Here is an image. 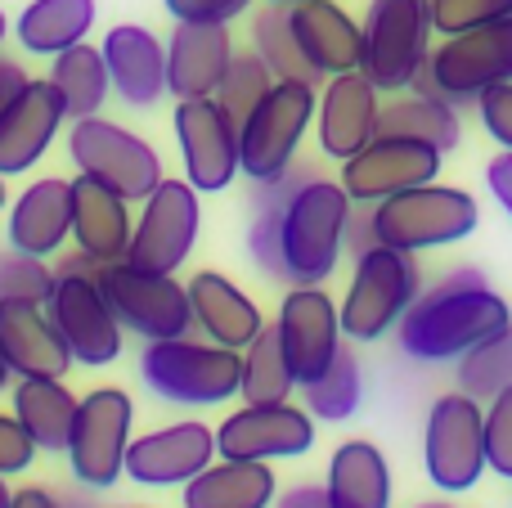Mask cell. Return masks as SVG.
<instances>
[{
  "mask_svg": "<svg viewBox=\"0 0 512 508\" xmlns=\"http://www.w3.org/2000/svg\"><path fill=\"white\" fill-rule=\"evenodd\" d=\"M508 324H512V306L486 284V275L477 266H459L450 275H441V284L418 293V302L405 311L396 333H400V351L409 360L441 365V360L468 356L472 347H481Z\"/></svg>",
  "mask_w": 512,
  "mask_h": 508,
  "instance_id": "6da1fadb",
  "label": "cell"
},
{
  "mask_svg": "<svg viewBox=\"0 0 512 508\" xmlns=\"http://www.w3.org/2000/svg\"><path fill=\"white\" fill-rule=\"evenodd\" d=\"M351 194L342 180H306L283 203V275L288 284H324L346 252Z\"/></svg>",
  "mask_w": 512,
  "mask_h": 508,
  "instance_id": "7a4b0ae2",
  "label": "cell"
},
{
  "mask_svg": "<svg viewBox=\"0 0 512 508\" xmlns=\"http://www.w3.org/2000/svg\"><path fill=\"white\" fill-rule=\"evenodd\" d=\"M140 383L158 401L171 405H225L239 396L243 383V351L198 338H162L144 342L140 351Z\"/></svg>",
  "mask_w": 512,
  "mask_h": 508,
  "instance_id": "3957f363",
  "label": "cell"
},
{
  "mask_svg": "<svg viewBox=\"0 0 512 508\" xmlns=\"http://www.w3.org/2000/svg\"><path fill=\"white\" fill-rule=\"evenodd\" d=\"M508 81H512V18H499V23L445 36V41L427 54V63L418 68V77L409 81V90L445 99V104H454V108H468V104H477L486 90L508 86Z\"/></svg>",
  "mask_w": 512,
  "mask_h": 508,
  "instance_id": "277c9868",
  "label": "cell"
},
{
  "mask_svg": "<svg viewBox=\"0 0 512 508\" xmlns=\"http://www.w3.org/2000/svg\"><path fill=\"white\" fill-rule=\"evenodd\" d=\"M423 293V270H418L414 252L400 248H369L364 257H355V275L346 288L342 306V333L351 342H378L405 320V311Z\"/></svg>",
  "mask_w": 512,
  "mask_h": 508,
  "instance_id": "5b68a950",
  "label": "cell"
},
{
  "mask_svg": "<svg viewBox=\"0 0 512 508\" xmlns=\"http://www.w3.org/2000/svg\"><path fill=\"white\" fill-rule=\"evenodd\" d=\"M68 158H72V167H77V176L99 180V185H108L113 194L131 198V203H144V198L167 180L162 153L153 149L144 135H135L131 126L108 122L104 113L72 122Z\"/></svg>",
  "mask_w": 512,
  "mask_h": 508,
  "instance_id": "8992f818",
  "label": "cell"
},
{
  "mask_svg": "<svg viewBox=\"0 0 512 508\" xmlns=\"http://www.w3.org/2000/svg\"><path fill=\"white\" fill-rule=\"evenodd\" d=\"M360 32V72L382 95H400L432 54V0H369Z\"/></svg>",
  "mask_w": 512,
  "mask_h": 508,
  "instance_id": "52a82bcc",
  "label": "cell"
},
{
  "mask_svg": "<svg viewBox=\"0 0 512 508\" xmlns=\"http://www.w3.org/2000/svg\"><path fill=\"white\" fill-rule=\"evenodd\" d=\"M481 212L477 198L468 189L454 185H414L396 198H382L373 203V225H378V243L400 252H427V248H445V243H459L477 230Z\"/></svg>",
  "mask_w": 512,
  "mask_h": 508,
  "instance_id": "ba28073f",
  "label": "cell"
},
{
  "mask_svg": "<svg viewBox=\"0 0 512 508\" xmlns=\"http://www.w3.org/2000/svg\"><path fill=\"white\" fill-rule=\"evenodd\" d=\"M319 108V86L310 81H274L270 95L248 113L239 126V167L252 185L274 180L297 162V149L306 140Z\"/></svg>",
  "mask_w": 512,
  "mask_h": 508,
  "instance_id": "9c48e42d",
  "label": "cell"
},
{
  "mask_svg": "<svg viewBox=\"0 0 512 508\" xmlns=\"http://www.w3.org/2000/svg\"><path fill=\"white\" fill-rule=\"evenodd\" d=\"M423 468L436 491L463 495L486 473V410L468 392L436 396L423 428Z\"/></svg>",
  "mask_w": 512,
  "mask_h": 508,
  "instance_id": "30bf717a",
  "label": "cell"
},
{
  "mask_svg": "<svg viewBox=\"0 0 512 508\" xmlns=\"http://www.w3.org/2000/svg\"><path fill=\"white\" fill-rule=\"evenodd\" d=\"M99 288H104L108 306L117 311L122 329H131L144 342L162 338H185L194 333V306H189V284L176 275H158V270H140L131 261H108L99 266Z\"/></svg>",
  "mask_w": 512,
  "mask_h": 508,
  "instance_id": "8fae6325",
  "label": "cell"
},
{
  "mask_svg": "<svg viewBox=\"0 0 512 508\" xmlns=\"http://www.w3.org/2000/svg\"><path fill=\"white\" fill-rule=\"evenodd\" d=\"M135 405L122 387H90L77 405L68 441V468L90 491H113L126 477V450H131Z\"/></svg>",
  "mask_w": 512,
  "mask_h": 508,
  "instance_id": "7c38bea8",
  "label": "cell"
},
{
  "mask_svg": "<svg viewBox=\"0 0 512 508\" xmlns=\"http://www.w3.org/2000/svg\"><path fill=\"white\" fill-rule=\"evenodd\" d=\"M198 225H203V194H198L189 180L167 176L140 203V221H135L126 261L140 270L176 275L198 243Z\"/></svg>",
  "mask_w": 512,
  "mask_h": 508,
  "instance_id": "4fadbf2b",
  "label": "cell"
},
{
  "mask_svg": "<svg viewBox=\"0 0 512 508\" xmlns=\"http://www.w3.org/2000/svg\"><path fill=\"white\" fill-rule=\"evenodd\" d=\"M50 315L59 324L63 342H68L72 360L86 369H104L122 356V320L108 306L104 288L86 270H54V293H50Z\"/></svg>",
  "mask_w": 512,
  "mask_h": 508,
  "instance_id": "5bb4252c",
  "label": "cell"
},
{
  "mask_svg": "<svg viewBox=\"0 0 512 508\" xmlns=\"http://www.w3.org/2000/svg\"><path fill=\"white\" fill-rule=\"evenodd\" d=\"M176 144L185 162V180L198 194H221L243 176L239 167V122L216 104V95L176 99Z\"/></svg>",
  "mask_w": 512,
  "mask_h": 508,
  "instance_id": "9a60e30c",
  "label": "cell"
},
{
  "mask_svg": "<svg viewBox=\"0 0 512 508\" xmlns=\"http://www.w3.org/2000/svg\"><path fill=\"white\" fill-rule=\"evenodd\" d=\"M445 153L427 140H409V135H373L355 158L342 162V189L351 194V203H382L396 198L414 185L441 176Z\"/></svg>",
  "mask_w": 512,
  "mask_h": 508,
  "instance_id": "2e32d148",
  "label": "cell"
},
{
  "mask_svg": "<svg viewBox=\"0 0 512 508\" xmlns=\"http://www.w3.org/2000/svg\"><path fill=\"white\" fill-rule=\"evenodd\" d=\"M283 356H288L297 383H315L328 365H333L337 347H342V315L337 302L324 293V284H292L274 315Z\"/></svg>",
  "mask_w": 512,
  "mask_h": 508,
  "instance_id": "e0dca14e",
  "label": "cell"
},
{
  "mask_svg": "<svg viewBox=\"0 0 512 508\" xmlns=\"http://www.w3.org/2000/svg\"><path fill=\"white\" fill-rule=\"evenodd\" d=\"M315 446V419L310 410H297L292 401L248 405L234 410L216 428V455L221 459H297Z\"/></svg>",
  "mask_w": 512,
  "mask_h": 508,
  "instance_id": "ac0fdd59",
  "label": "cell"
},
{
  "mask_svg": "<svg viewBox=\"0 0 512 508\" xmlns=\"http://www.w3.org/2000/svg\"><path fill=\"white\" fill-rule=\"evenodd\" d=\"M68 122L50 77H27V86L0 108V176H23L50 153L54 135Z\"/></svg>",
  "mask_w": 512,
  "mask_h": 508,
  "instance_id": "d6986e66",
  "label": "cell"
},
{
  "mask_svg": "<svg viewBox=\"0 0 512 508\" xmlns=\"http://www.w3.org/2000/svg\"><path fill=\"white\" fill-rule=\"evenodd\" d=\"M216 455V432L207 423H167L158 432L131 437L126 450V477L135 486H185L203 473Z\"/></svg>",
  "mask_w": 512,
  "mask_h": 508,
  "instance_id": "ffe728a7",
  "label": "cell"
},
{
  "mask_svg": "<svg viewBox=\"0 0 512 508\" xmlns=\"http://www.w3.org/2000/svg\"><path fill=\"white\" fill-rule=\"evenodd\" d=\"M382 90L355 72H337L319 90L315 126H319V153L333 162H346L378 135V113H382Z\"/></svg>",
  "mask_w": 512,
  "mask_h": 508,
  "instance_id": "44dd1931",
  "label": "cell"
},
{
  "mask_svg": "<svg viewBox=\"0 0 512 508\" xmlns=\"http://www.w3.org/2000/svg\"><path fill=\"white\" fill-rule=\"evenodd\" d=\"M0 356L14 378H63L77 365L50 306L27 297L0 302Z\"/></svg>",
  "mask_w": 512,
  "mask_h": 508,
  "instance_id": "7402d4cb",
  "label": "cell"
},
{
  "mask_svg": "<svg viewBox=\"0 0 512 508\" xmlns=\"http://www.w3.org/2000/svg\"><path fill=\"white\" fill-rule=\"evenodd\" d=\"M104 63L113 95L131 108H153L167 95V41L144 23H117L104 32Z\"/></svg>",
  "mask_w": 512,
  "mask_h": 508,
  "instance_id": "603a6c76",
  "label": "cell"
},
{
  "mask_svg": "<svg viewBox=\"0 0 512 508\" xmlns=\"http://www.w3.org/2000/svg\"><path fill=\"white\" fill-rule=\"evenodd\" d=\"M234 59L230 23H176L167 36V95L203 99L216 95Z\"/></svg>",
  "mask_w": 512,
  "mask_h": 508,
  "instance_id": "cb8c5ba5",
  "label": "cell"
},
{
  "mask_svg": "<svg viewBox=\"0 0 512 508\" xmlns=\"http://www.w3.org/2000/svg\"><path fill=\"white\" fill-rule=\"evenodd\" d=\"M131 234H135L131 198L113 194L108 185H99V180H90V176L72 180V243H77L86 257H95L99 266L126 261Z\"/></svg>",
  "mask_w": 512,
  "mask_h": 508,
  "instance_id": "d4e9b609",
  "label": "cell"
},
{
  "mask_svg": "<svg viewBox=\"0 0 512 508\" xmlns=\"http://www.w3.org/2000/svg\"><path fill=\"white\" fill-rule=\"evenodd\" d=\"M9 248L32 252V257H54L72 239V180L41 176L14 198L9 207Z\"/></svg>",
  "mask_w": 512,
  "mask_h": 508,
  "instance_id": "484cf974",
  "label": "cell"
},
{
  "mask_svg": "<svg viewBox=\"0 0 512 508\" xmlns=\"http://www.w3.org/2000/svg\"><path fill=\"white\" fill-rule=\"evenodd\" d=\"M292 14V32H297L301 54L310 59V68L319 77H337V72H355L360 68V50H364V32L337 0H301L288 9Z\"/></svg>",
  "mask_w": 512,
  "mask_h": 508,
  "instance_id": "4316f807",
  "label": "cell"
},
{
  "mask_svg": "<svg viewBox=\"0 0 512 508\" xmlns=\"http://www.w3.org/2000/svg\"><path fill=\"white\" fill-rule=\"evenodd\" d=\"M189 306H194V329L207 342H221V347L234 351H243L265 329L261 306L234 279H225L221 270H198L189 279Z\"/></svg>",
  "mask_w": 512,
  "mask_h": 508,
  "instance_id": "83f0119b",
  "label": "cell"
},
{
  "mask_svg": "<svg viewBox=\"0 0 512 508\" xmlns=\"http://www.w3.org/2000/svg\"><path fill=\"white\" fill-rule=\"evenodd\" d=\"M9 401H14V419L23 423L41 455H68L81 396H72L63 378H18L9 387Z\"/></svg>",
  "mask_w": 512,
  "mask_h": 508,
  "instance_id": "f1b7e54d",
  "label": "cell"
},
{
  "mask_svg": "<svg viewBox=\"0 0 512 508\" xmlns=\"http://www.w3.org/2000/svg\"><path fill=\"white\" fill-rule=\"evenodd\" d=\"M279 482L265 459H221L185 482V508H274Z\"/></svg>",
  "mask_w": 512,
  "mask_h": 508,
  "instance_id": "f546056e",
  "label": "cell"
},
{
  "mask_svg": "<svg viewBox=\"0 0 512 508\" xmlns=\"http://www.w3.org/2000/svg\"><path fill=\"white\" fill-rule=\"evenodd\" d=\"M324 486L333 508H391V468L373 441H342L328 459Z\"/></svg>",
  "mask_w": 512,
  "mask_h": 508,
  "instance_id": "4dcf8cb0",
  "label": "cell"
},
{
  "mask_svg": "<svg viewBox=\"0 0 512 508\" xmlns=\"http://www.w3.org/2000/svg\"><path fill=\"white\" fill-rule=\"evenodd\" d=\"M90 27H95V0H32L18 14L14 36L27 54L54 59V54L86 41Z\"/></svg>",
  "mask_w": 512,
  "mask_h": 508,
  "instance_id": "1f68e13d",
  "label": "cell"
},
{
  "mask_svg": "<svg viewBox=\"0 0 512 508\" xmlns=\"http://www.w3.org/2000/svg\"><path fill=\"white\" fill-rule=\"evenodd\" d=\"M378 135H409V140L436 144L441 153H454L463 144V117H459V108L445 104V99H432V95L409 90V95L382 104Z\"/></svg>",
  "mask_w": 512,
  "mask_h": 508,
  "instance_id": "d6a6232c",
  "label": "cell"
},
{
  "mask_svg": "<svg viewBox=\"0 0 512 508\" xmlns=\"http://www.w3.org/2000/svg\"><path fill=\"white\" fill-rule=\"evenodd\" d=\"M50 86L59 90L63 108H68V122H77V117H95L99 108H104V99L113 95L104 50L90 45V41H81V45H72V50L54 54L50 59Z\"/></svg>",
  "mask_w": 512,
  "mask_h": 508,
  "instance_id": "836d02e7",
  "label": "cell"
},
{
  "mask_svg": "<svg viewBox=\"0 0 512 508\" xmlns=\"http://www.w3.org/2000/svg\"><path fill=\"white\" fill-rule=\"evenodd\" d=\"M297 374H292L288 356H283V342H279V329L265 324L261 333L243 347V383H239V396L248 405H270V401H288L297 392Z\"/></svg>",
  "mask_w": 512,
  "mask_h": 508,
  "instance_id": "e575fe53",
  "label": "cell"
},
{
  "mask_svg": "<svg viewBox=\"0 0 512 508\" xmlns=\"http://www.w3.org/2000/svg\"><path fill=\"white\" fill-rule=\"evenodd\" d=\"M252 50L261 54L265 63H270L274 77H288V81H310V86H319V72L310 68V59L301 54L297 45V32H292V14L288 5H274V0H265L261 9L252 14Z\"/></svg>",
  "mask_w": 512,
  "mask_h": 508,
  "instance_id": "d590c367",
  "label": "cell"
},
{
  "mask_svg": "<svg viewBox=\"0 0 512 508\" xmlns=\"http://www.w3.org/2000/svg\"><path fill=\"white\" fill-rule=\"evenodd\" d=\"M301 401H306L310 419H319V423H346L355 410H360L364 374H360V360H355V351L346 347V342L337 347L333 365H328L315 383H301Z\"/></svg>",
  "mask_w": 512,
  "mask_h": 508,
  "instance_id": "8d00e7d4",
  "label": "cell"
},
{
  "mask_svg": "<svg viewBox=\"0 0 512 508\" xmlns=\"http://www.w3.org/2000/svg\"><path fill=\"white\" fill-rule=\"evenodd\" d=\"M454 383H459V392H468L481 405L495 401L504 387H512V324L499 329L495 338H486L481 347H472L468 356H459Z\"/></svg>",
  "mask_w": 512,
  "mask_h": 508,
  "instance_id": "74e56055",
  "label": "cell"
},
{
  "mask_svg": "<svg viewBox=\"0 0 512 508\" xmlns=\"http://www.w3.org/2000/svg\"><path fill=\"white\" fill-rule=\"evenodd\" d=\"M274 72H270V63L261 59L256 50H234V59H230V68H225V77H221V86H216V104L225 108V113L234 117V122H248V113L256 104H261L265 95H270V86H274Z\"/></svg>",
  "mask_w": 512,
  "mask_h": 508,
  "instance_id": "f35d334b",
  "label": "cell"
},
{
  "mask_svg": "<svg viewBox=\"0 0 512 508\" xmlns=\"http://www.w3.org/2000/svg\"><path fill=\"white\" fill-rule=\"evenodd\" d=\"M50 293H54V266H45V257L0 248V302H9V297L50 302Z\"/></svg>",
  "mask_w": 512,
  "mask_h": 508,
  "instance_id": "ab89813d",
  "label": "cell"
},
{
  "mask_svg": "<svg viewBox=\"0 0 512 508\" xmlns=\"http://www.w3.org/2000/svg\"><path fill=\"white\" fill-rule=\"evenodd\" d=\"M499 18H512V0H432V27L441 36L472 32Z\"/></svg>",
  "mask_w": 512,
  "mask_h": 508,
  "instance_id": "60d3db41",
  "label": "cell"
},
{
  "mask_svg": "<svg viewBox=\"0 0 512 508\" xmlns=\"http://www.w3.org/2000/svg\"><path fill=\"white\" fill-rule=\"evenodd\" d=\"M486 464L512 482V387L486 401Z\"/></svg>",
  "mask_w": 512,
  "mask_h": 508,
  "instance_id": "b9f144b4",
  "label": "cell"
},
{
  "mask_svg": "<svg viewBox=\"0 0 512 508\" xmlns=\"http://www.w3.org/2000/svg\"><path fill=\"white\" fill-rule=\"evenodd\" d=\"M36 441L23 432V423L14 414H0V477H14V473H27L36 464Z\"/></svg>",
  "mask_w": 512,
  "mask_h": 508,
  "instance_id": "7bdbcfd3",
  "label": "cell"
},
{
  "mask_svg": "<svg viewBox=\"0 0 512 508\" xmlns=\"http://www.w3.org/2000/svg\"><path fill=\"white\" fill-rule=\"evenodd\" d=\"M176 23H234L256 0H162Z\"/></svg>",
  "mask_w": 512,
  "mask_h": 508,
  "instance_id": "ee69618b",
  "label": "cell"
},
{
  "mask_svg": "<svg viewBox=\"0 0 512 508\" xmlns=\"http://www.w3.org/2000/svg\"><path fill=\"white\" fill-rule=\"evenodd\" d=\"M477 113H481V126L490 131V140L512 149V81L486 90V95L477 99Z\"/></svg>",
  "mask_w": 512,
  "mask_h": 508,
  "instance_id": "f6af8a7d",
  "label": "cell"
},
{
  "mask_svg": "<svg viewBox=\"0 0 512 508\" xmlns=\"http://www.w3.org/2000/svg\"><path fill=\"white\" fill-rule=\"evenodd\" d=\"M369 248H378V225H373V203H355L351 221H346V252L364 257Z\"/></svg>",
  "mask_w": 512,
  "mask_h": 508,
  "instance_id": "bcb514c9",
  "label": "cell"
},
{
  "mask_svg": "<svg viewBox=\"0 0 512 508\" xmlns=\"http://www.w3.org/2000/svg\"><path fill=\"white\" fill-rule=\"evenodd\" d=\"M486 185H490V194H495V203L512 216V149L495 153V158L486 162Z\"/></svg>",
  "mask_w": 512,
  "mask_h": 508,
  "instance_id": "7dc6e473",
  "label": "cell"
},
{
  "mask_svg": "<svg viewBox=\"0 0 512 508\" xmlns=\"http://www.w3.org/2000/svg\"><path fill=\"white\" fill-rule=\"evenodd\" d=\"M274 508H333L328 504V486L319 482H297L283 495H274Z\"/></svg>",
  "mask_w": 512,
  "mask_h": 508,
  "instance_id": "c3c4849f",
  "label": "cell"
},
{
  "mask_svg": "<svg viewBox=\"0 0 512 508\" xmlns=\"http://www.w3.org/2000/svg\"><path fill=\"white\" fill-rule=\"evenodd\" d=\"M9 508H77V504H63L54 491H45V486H23V491H14V504Z\"/></svg>",
  "mask_w": 512,
  "mask_h": 508,
  "instance_id": "681fc988",
  "label": "cell"
},
{
  "mask_svg": "<svg viewBox=\"0 0 512 508\" xmlns=\"http://www.w3.org/2000/svg\"><path fill=\"white\" fill-rule=\"evenodd\" d=\"M9 387H14V374H9L5 356H0V392H9Z\"/></svg>",
  "mask_w": 512,
  "mask_h": 508,
  "instance_id": "f907efd6",
  "label": "cell"
},
{
  "mask_svg": "<svg viewBox=\"0 0 512 508\" xmlns=\"http://www.w3.org/2000/svg\"><path fill=\"white\" fill-rule=\"evenodd\" d=\"M9 504H14V491H9L5 477H0V508H9Z\"/></svg>",
  "mask_w": 512,
  "mask_h": 508,
  "instance_id": "816d5d0a",
  "label": "cell"
},
{
  "mask_svg": "<svg viewBox=\"0 0 512 508\" xmlns=\"http://www.w3.org/2000/svg\"><path fill=\"white\" fill-rule=\"evenodd\" d=\"M9 207V185H5V176H0V212Z\"/></svg>",
  "mask_w": 512,
  "mask_h": 508,
  "instance_id": "f5cc1de1",
  "label": "cell"
},
{
  "mask_svg": "<svg viewBox=\"0 0 512 508\" xmlns=\"http://www.w3.org/2000/svg\"><path fill=\"white\" fill-rule=\"evenodd\" d=\"M5 36H9V18H5V9H0V45H5Z\"/></svg>",
  "mask_w": 512,
  "mask_h": 508,
  "instance_id": "db71d44e",
  "label": "cell"
},
{
  "mask_svg": "<svg viewBox=\"0 0 512 508\" xmlns=\"http://www.w3.org/2000/svg\"><path fill=\"white\" fill-rule=\"evenodd\" d=\"M418 508H454L450 500H432V504H418Z\"/></svg>",
  "mask_w": 512,
  "mask_h": 508,
  "instance_id": "11a10c76",
  "label": "cell"
},
{
  "mask_svg": "<svg viewBox=\"0 0 512 508\" xmlns=\"http://www.w3.org/2000/svg\"><path fill=\"white\" fill-rule=\"evenodd\" d=\"M274 5H288L292 9V5H301V0H274Z\"/></svg>",
  "mask_w": 512,
  "mask_h": 508,
  "instance_id": "9f6ffc18",
  "label": "cell"
}]
</instances>
